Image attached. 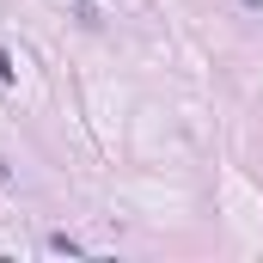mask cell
I'll use <instances>...</instances> for the list:
<instances>
[{"label":"cell","instance_id":"obj_1","mask_svg":"<svg viewBox=\"0 0 263 263\" xmlns=\"http://www.w3.org/2000/svg\"><path fill=\"white\" fill-rule=\"evenodd\" d=\"M245 6H257V12H263V0H245Z\"/></svg>","mask_w":263,"mask_h":263}]
</instances>
